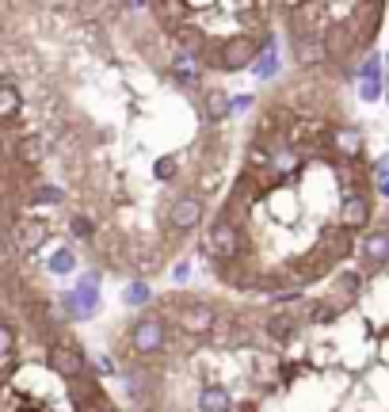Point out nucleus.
<instances>
[{
    "label": "nucleus",
    "instance_id": "obj_28",
    "mask_svg": "<svg viewBox=\"0 0 389 412\" xmlns=\"http://www.w3.org/2000/svg\"><path fill=\"white\" fill-rule=\"evenodd\" d=\"M382 92H385V81H359V96L366 99V104L382 99Z\"/></svg>",
    "mask_w": 389,
    "mask_h": 412
},
{
    "label": "nucleus",
    "instance_id": "obj_20",
    "mask_svg": "<svg viewBox=\"0 0 389 412\" xmlns=\"http://www.w3.org/2000/svg\"><path fill=\"white\" fill-rule=\"evenodd\" d=\"M27 203L31 206H61L65 203V191L58 184H31L27 187Z\"/></svg>",
    "mask_w": 389,
    "mask_h": 412
},
{
    "label": "nucleus",
    "instance_id": "obj_23",
    "mask_svg": "<svg viewBox=\"0 0 389 412\" xmlns=\"http://www.w3.org/2000/svg\"><path fill=\"white\" fill-rule=\"evenodd\" d=\"M46 271H50V275H73V271H76V252L69 248V244L54 248L50 260H46Z\"/></svg>",
    "mask_w": 389,
    "mask_h": 412
},
{
    "label": "nucleus",
    "instance_id": "obj_33",
    "mask_svg": "<svg viewBox=\"0 0 389 412\" xmlns=\"http://www.w3.org/2000/svg\"><path fill=\"white\" fill-rule=\"evenodd\" d=\"M237 412H256V405H252V401H248V405H241Z\"/></svg>",
    "mask_w": 389,
    "mask_h": 412
},
{
    "label": "nucleus",
    "instance_id": "obj_32",
    "mask_svg": "<svg viewBox=\"0 0 389 412\" xmlns=\"http://www.w3.org/2000/svg\"><path fill=\"white\" fill-rule=\"evenodd\" d=\"M378 195H382V199H389V180H382V184H378Z\"/></svg>",
    "mask_w": 389,
    "mask_h": 412
},
{
    "label": "nucleus",
    "instance_id": "obj_14",
    "mask_svg": "<svg viewBox=\"0 0 389 412\" xmlns=\"http://www.w3.org/2000/svg\"><path fill=\"white\" fill-rule=\"evenodd\" d=\"M172 81L183 88H198V81H203V61L187 46H176V54H172Z\"/></svg>",
    "mask_w": 389,
    "mask_h": 412
},
{
    "label": "nucleus",
    "instance_id": "obj_7",
    "mask_svg": "<svg viewBox=\"0 0 389 412\" xmlns=\"http://www.w3.org/2000/svg\"><path fill=\"white\" fill-rule=\"evenodd\" d=\"M172 233H195L206 221V203L198 195H176L168 203V214H164Z\"/></svg>",
    "mask_w": 389,
    "mask_h": 412
},
{
    "label": "nucleus",
    "instance_id": "obj_5",
    "mask_svg": "<svg viewBox=\"0 0 389 412\" xmlns=\"http://www.w3.org/2000/svg\"><path fill=\"white\" fill-rule=\"evenodd\" d=\"M271 35V31H268ZM263 35V39H268ZM263 39H248V35H233L226 42H218V61H221V73H241V69H256L260 61V50H263Z\"/></svg>",
    "mask_w": 389,
    "mask_h": 412
},
{
    "label": "nucleus",
    "instance_id": "obj_24",
    "mask_svg": "<svg viewBox=\"0 0 389 412\" xmlns=\"http://www.w3.org/2000/svg\"><path fill=\"white\" fill-rule=\"evenodd\" d=\"M336 294L351 298V302H355L359 294H366V291H363V275H359V271H340V275H336Z\"/></svg>",
    "mask_w": 389,
    "mask_h": 412
},
{
    "label": "nucleus",
    "instance_id": "obj_6",
    "mask_svg": "<svg viewBox=\"0 0 389 412\" xmlns=\"http://www.w3.org/2000/svg\"><path fill=\"white\" fill-rule=\"evenodd\" d=\"M46 366L54 374L61 378V382H81V378H88V359H84V351L76 348L73 340H54L50 348H46Z\"/></svg>",
    "mask_w": 389,
    "mask_h": 412
},
{
    "label": "nucleus",
    "instance_id": "obj_13",
    "mask_svg": "<svg viewBox=\"0 0 389 412\" xmlns=\"http://www.w3.org/2000/svg\"><path fill=\"white\" fill-rule=\"evenodd\" d=\"M359 260H363L366 267H374V271L389 267V229L366 233V237L359 241Z\"/></svg>",
    "mask_w": 389,
    "mask_h": 412
},
{
    "label": "nucleus",
    "instance_id": "obj_4",
    "mask_svg": "<svg viewBox=\"0 0 389 412\" xmlns=\"http://www.w3.org/2000/svg\"><path fill=\"white\" fill-rule=\"evenodd\" d=\"M50 237H54V229L42 218H31V210H27L24 218L16 214L12 221H8V248L19 252V256H35Z\"/></svg>",
    "mask_w": 389,
    "mask_h": 412
},
{
    "label": "nucleus",
    "instance_id": "obj_11",
    "mask_svg": "<svg viewBox=\"0 0 389 412\" xmlns=\"http://www.w3.org/2000/svg\"><path fill=\"white\" fill-rule=\"evenodd\" d=\"M8 153H12V161L19 164V169H39L42 161H46V153H50V146H46V138L42 134H19L16 141H8Z\"/></svg>",
    "mask_w": 389,
    "mask_h": 412
},
{
    "label": "nucleus",
    "instance_id": "obj_10",
    "mask_svg": "<svg viewBox=\"0 0 389 412\" xmlns=\"http://www.w3.org/2000/svg\"><path fill=\"white\" fill-rule=\"evenodd\" d=\"M291 42H294V58L302 69H320L328 58V42L325 35H305V31H291Z\"/></svg>",
    "mask_w": 389,
    "mask_h": 412
},
{
    "label": "nucleus",
    "instance_id": "obj_16",
    "mask_svg": "<svg viewBox=\"0 0 389 412\" xmlns=\"http://www.w3.org/2000/svg\"><path fill=\"white\" fill-rule=\"evenodd\" d=\"M198 412H233V393L218 382H206L198 389V401H195Z\"/></svg>",
    "mask_w": 389,
    "mask_h": 412
},
{
    "label": "nucleus",
    "instance_id": "obj_3",
    "mask_svg": "<svg viewBox=\"0 0 389 412\" xmlns=\"http://www.w3.org/2000/svg\"><path fill=\"white\" fill-rule=\"evenodd\" d=\"M241 248H244L241 226L229 214H218L203 233V252L210 256V260H218V263H233L241 256Z\"/></svg>",
    "mask_w": 389,
    "mask_h": 412
},
{
    "label": "nucleus",
    "instance_id": "obj_19",
    "mask_svg": "<svg viewBox=\"0 0 389 412\" xmlns=\"http://www.w3.org/2000/svg\"><path fill=\"white\" fill-rule=\"evenodd\" d=\"M275 73H279V42H275V35H268L263 39V50H260V61H256V76L271 81Z\"/></svg>",
    "mask_w": 389,
    "mask_h": 412
},
{
    "label": "nucleus",
    "instance_id": "obj_15",
    "mask_svg": "<svg viewBox=\"0 0 389 412\" xmlns=\"http://www.w3.org/2000/svg\"><path fill=\"white\" fill-rule=\"evenodd\" d=\"M298 332H302V325H298V317H294V313H268V317H263V336H268L275 348L291 343Z\"/></svg>",
    "mask_w": 389,
    "mask_h": 412
},
{
    "label": "nucleus",
    "instance_id": "obj_1",
    "mask_svg": "<svg viewBox=\"0 0 389 412\" xmlns=\"http://www.w3.org/2000/svg\"><path fill=\"white\" fill-rule=\"evenodd\" d=\"M172 313V325L191 340H203V336H214L218 328H226V317H221L218 306L210 302H168L164 306Z\"/></svg>",
    "mask_w": 389,
    "mask_h": 412
},
{
    "label": "nucleus",
    "instance_id": "obj_21",
    "mask_svg": "<svg viewBox=\"0 0 389 412\" xmlns=\"http://www.w3.org/2000/svg\"><path fill=\"white\" fill-rule=\"evenodd\" d=\"M0 355H4V378H12V366H16V321H4L0 325Z\"/></svg>",
    "mask_w": 389,
    "mask_h": 412
},
{
    "label": "nucleus",
    "instance_id": "obj_18",
    "mask_svg": "<svg viewBox=\"0 0 389 412\" xmlns=\"http://www.w3.org/2000/svg\"><path fill=\"white\" fill-rule=\"evenodd\" d=\"M122 306H130V309L153 306V283L146 279V275H138V279H130L126 286H122Z\"/></svg>",
    "mask_w": 389,
    "mask_h": 412
},
{
    "label": "nucleus",
    "instance_id": "obj_17",
    "mask_svg": "<svg viewBox=\"0 0 389 412\" xmlns=\"http://www.w3.org/2000/svg\"><path fill=\"white\" fill-rule=\"evenodd\" d=\"M351 237H355V233H348V229L325 233V237H320V244H317V248L325 252L332 263H340V260H348V256H351Z\"/></svg>",
    "mask_w": 389,
    "mask_h": 412
},
{
    "label": "nucleus",
    "instance_id": "obj_2",
    "mask_svg": "<svg viewBox=\"0 0 389 412\" xmlns=\"http://www.w3.org/2000/svg\"><path fill=\"white\" fill-rule=\"evenodd\" d=\"M126 340H130L134 359L149 363L153 355H161L164 348H168V317H164V313H141L134 325H130Z\"/></svg>",
    "mask_w": 389,
    "mask_h": 412
},
{
    "label": "nucleus",
    "instance_id": "obj_25",
    "mask_svg": "<svg viewBox=\"0 0 389 412\" xmlns=\"http://www.w3.org/2000/svg\"><path fill=\"white\" fill-rule=\"evenodd\" d=\"M176 172H180V157H176V153H168V157H157V161H153V176H157L161 184L176 180Z\"/></svg>",
    "mask_w": 389,
    "mask_h": 412
},
{
    "label": "nucleus",
    "instance_id": "obj_26",
    "mask_svg": "<svg viewBox=\"0 0 389 412\" xmlns=\"http://www.w3.org/2000/svg\"><path fill=\"white\" fill-rule=\"evenodd\" d=\"M359 81H385V69H382V58H378V54H366V58H363Z\"/></svg>",
    "mask_w": 389,
    "mask_h": 412
},
{
    "label": "nucleus",
    "instance_id": "obj_27",
    "mask_svg": "<svg viewBox=\"0 0 389 412\" xmlns=\"http://www.w3.org/2000/svg\"><path fill=\"white\" fill-rule=\"evenodd\" d=\"M69 233L76 241H92V233H96V221L88 218V214H73L69 218Z\"/></svg>",
    "mask_w": 389,
    "mask_h": 412
},
{
    "label": "nucleus",
    "instance_id": "obj_12",
    "mask_svg": "<svg viewBox=\"0 0 389 412\" xmlns=\"http://www.w3.org/2000/svg\"><path fill=\"white\" fill-rule=\"evenodd\" d=\"M24 96H19V81L12 69H4V76H0V122L4 126H16V119L24 115Z\"/></svg>",
    "mask_w": 389,
    "mask_h": 412
},
{
    "label": "nucleus",
    "instance_id": "obj_30",
    "mask_svg": "<svg viewBox=\"0 0 389 412\" xmlns=\"http://www.w3.org/2000/svg\"><path fill=\"white\" fill-rule=\"evenodd\" d=\"M370 180H374V184L389 180V153H385V157H378V161H374V169H370Z\"/></svg>",
    "mask_w": 389,
    "mask_h": 412
},
{
    "label": "nucleus",
    "instance_id": "obj_31",
    "mask_svg": "<svg viewBox=\"0 0 389 412\" xmlns=\"http://www.w3.org/2000/svg\"><path fill=\"white\" fill-rule=\"evenodd\" d=\"M172 279H176V283H187V279H191V263H187V260L176 263V267H172Z\"/></svg>",
    "mask_w": 389,
    "mask_h": 412
},
{
    "label": "nucleus",
    "instance_id": "obj_22",
    "mask_svg": "<svg viewBox=\"0 0 389 412\" xmlns=\"http://www.w3.org/2000/svg\"><path fill=\"white\" fill-rule=\"evenodd\" d=\"M229 104H233V96H226V88H206V119L210 122L229 119Z\"/></svg>",
    "mask_w": 389,
    "mask_h": 412
},
{
    "label": "nucleus",
    "instance_id": "obj_8",
    "mask_svg": "<svg viewBox=\"0 0 389 412\" xmlns=\"http://www.w3.org/2000/svg\"><path fill=\"white\" fill-rule=\"evenodd\" d=\"M325 146L336 153L340 161H351V164H359V161L366 157V138L359 134V126H351V122H340V126H332V134H328Z\"/></svg>",
    "mask_w": 389,
    "mask_h": 412
},
{
    "label": "nucleus",
    "instance_id": "obj_29",
    "mask_svg": "<svg viewBox=\"0 0 389 412\" xmlns=\"http://www.w3.org/2000/svg\"><path fill=\"white\" fill-rule=\"evenodd\" d=\"M252 107H256V96H233V104H229V115H248Z\"/></svg>",
    "mask_w": 389,
    "mask_h": 412
},
{
    "label": "nucleus",
    "instance_id": "obj_9",
    "mask_svg": "<svg viewBox=\"0 0 389 412\" xmlns=\"http://www.w3.org/2000/svg\"><path fill=\"white\" fill-rule=\"evenodd\" d=\"M370 214H374V206H370V195L363 191H348L340 199V214H336V226L340 229H348V233H359V229H366V221H370Z\"/></svg>",
    "mask_w": 389,
    "mask_h": 412
}]
</instances>
